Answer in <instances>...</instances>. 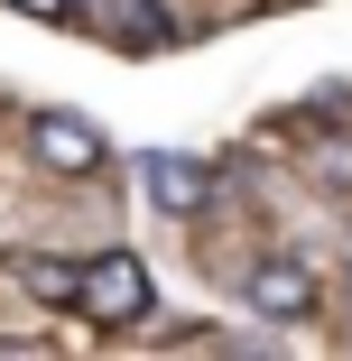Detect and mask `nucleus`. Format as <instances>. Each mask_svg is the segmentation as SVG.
<instances>
[{"label":"nucleus","mask_w":352,"mask_h":361,"mask_svg":"<svg viewBox=\"0 0 352 361\" xmlns=\"http://www.w3.org/2000/svg\"><path fill=\"white\" fill-rule=\"evenodd\" d=\"M75 306H84L93 324H149L158 278L139 269V250H102V259H84V269H75Z\"/></svg>","instance_id":"obj_1"},{"label":"nucleus","mask_w":352,"mask_h":361,"mask_svg":"<svg viewBox=\"0 0 352 361\" xmlns=\"http://www.w3.org/2000/svg\"><path fill=\"white\" fill-rule=\"evenodd\" d=\"M84 28H102L121 56H158L176 28H167V10L158 0H84Z\"/></svg>","instance_id":"obj_5"},{"label":"nucleus","mask_w":352,"mask_h":361,"mask_svg":"<svg viewBox=\"0 0 352 361\" xmlns=\"http://www.w3.org/2000/svg\"><path fill=\"white\" fill-rule=\"evenodd\" d=\"M28 149H37V167H56V176H93V167H102V130L75 121V111H37V121H28Z\"/></svg>","instance_id":"obj_4"},{"label":"nucleus","mask_w":352,"mask_h":361,"mask_svg":"<svg viewBox=\"0 0 352 361\" xmlns=\"http://www.w3.org/2000/svg\"><path fill=\"white\" fill-rule=\"evenodd\" d=\"M139 176H149L158 213H204V204H214V185H223L214 158H186V149H149V158H139Z\"/></svg>","instance_id":"obj_2"},{"label":"nucleus","mask_w":352,"mask_h":361,"mask_svg":"<svg viewBox=\"0 0 352 361\" xmlns=\"http://www.w3.org/2000/svg\"><path fill=\"white\" fill-rule=\"evenodd\" d=\"M241 306L269 315V324H306V315H315V269H297V259H260V269L241 278Z\"/></svg>","instance_id":"obj_3"},{"label":"nucleus","mask_w":352,"mask_h":361,"mask_svg":"<svg viewBox=\"0 0 352 361\" xmlns=\"http://www.w3.org/2000/svg\"><path fill=\"white\" fill-rule=\"evenodd\" d=\"M10 10H28V19H47V28H84V0H10Z\"/></svg>","instance_id":"obj_7"},{"label":"nucleus","mask_w":352,"mask_h":361,"mask_svg":"<svg viewBox=\"0 0 352 361\" xmlns=\"http://www.w3.org/2000/svg\"><path fill=\"white\" fill-rule=\"evenodd\" d=\"M19 287L37 306H75V269H65V259H19Z\"/></svg>","instance_id":"obj_6"}]
</instances>
